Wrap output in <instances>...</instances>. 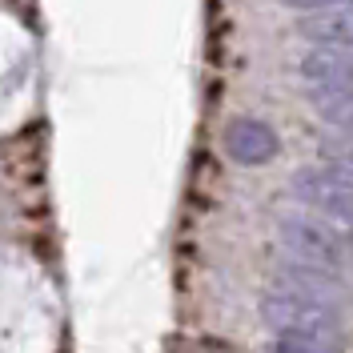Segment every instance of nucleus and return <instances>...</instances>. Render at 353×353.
<instances>
[{"mask_svg": "<svg viewBox=\"0 0 353 353\" xmlns=\"http://www.w3.org/2000/svg\"><path fill=\"white\" fill-rule=\"evenodd\" d=\"M297 77L309 85V92L353 88V48H321V44H313L297 61Z\"/></svg>", "mask_w": 353, "mask_h": 353, "instance_id": "5", "label": "nucleus"}, {"mask_svg": "<svg viewBox=\"0 0 353 353\" xmlns=\"http://www.w3.org/2000/svg\"><path fill=\"white\" fill-rule=\"evenodd\" d=\"M321 157H325V165H330V169L353 176V137H345V132L325 137V141H321Z\"/></svg>", "mask_w": 353, "mask_h": 353, "instance_id": "8", "label": "nucleus"}, {"mask_svg": "<svg viewBox=\"0 0 353 353\" xmlns=\"http://www.w3.org/2000/svg\"><path fill=\"white\" fill-rule=\"evenodd\" d=\"M281 4L297 12H325V8H350L353 0H281Z\"/></svg>", "mask_w": 353, "mask_h": 353, "instance_id": "10", "label": "nucleus"}, {"mask_svg": "<svg viewBox=\"0 0 353 353\" xmlns=\"http://www.w3.org/2000/svg\"><path fill=\"white\" fill-rule=\"evenodd\" d=\"M261 313L273 330L289 333V337L330 341L341 330V309L333 301V277L301 269V265H293L289 273L277 277V285H269Z\"/></svg>", "mask_w": 353, "mask_h": 353, "instance_id": "1", "label": "nucleus"}, {"mask_svg": "<svg viewBox=\"0 0 353 353\" xmlns=\"http://www.w3.org/2000/svg\"><path fill=\"white\" fill-rule=\"evenodd\" d=\"M277 237L285 245V253L293 257V265H301V269L337 277L350 265V241H345V233L321 217L285 213V217L277 221Z\"/></svg>", "mask_w": 353, "mask_h": 353, "instance_id": "2", "label": "nucleus"}, {"mask_svg": "<svg viewBox=\"0 0 353 353\" xmlns=\"http://www.w3.org/2000/svg\"><path fill=\"white\" fill-rule=\"evenodd\" d=\"M221 149H225V157L233 165L257 169V165H269L281 153V137L261 117H233L225 125V132H221Z\"/></svg>", "mask_w": 353, "mask_h": 353, "instance_id": "4", "label": "nucleus"}, {"mask_svg": "<svg viewBox=\"0 0 353 353\" xmlns=\"http://www.w3.org/2000/svg\"><path fill=\"white\" fill-rule=\"evenodd\" d=\"M309 97H313V109L325 125L353 137V88H325V92H309Z\"/></svg>", "mask_w": 353, "mask_h": 353, "instance_id": "7", "label": "nucleus"}, {"mask_svg": "<svg viewBox=\"0 0 353 353\" xmlns=\"http://www.w3.org/2000/svg\"><path fill=\"white\" fill-rule=\"evenodd\" d=\"M289 185H293V197L321 221L337 225L341 233L353 229V176L337 173L330 165H309V169H297Z\"/></svg>", "mask_w": 353, "mask_h": 353, "instance_id": "3", "label": "nucleus"}, {"mask_svg": "<svg viewBox=\"0 0 353 353\" xmlns=\"http://www.w3.org/2000/svg\"><path fill=\"white\" fill-rule=\"evenodd\" d=\"M297 32L309 44H321V48H353V4L350 8L309 12V17H301Z\"/></svg>", "mask_w": 353, "mask_h": 353, "instance_id": "6", "label": "nucleus"}, {"mask_svg": "<svg viewBox=\"0 0 353 353\" xmlns=\"http://www.w3.org/2000/svg\"><path fill=\"white\" fill-rule=\"evenodd\" d=\"M273 353H345V350H337L330 341H317V337H289V333H277Z\"/></svg>", "mask_w": 353, "mask_h": 353, "instance_id": "9", "label": "nucleus"}]
</instances>
